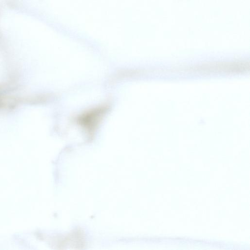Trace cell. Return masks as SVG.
<instances>
[{
    "label": "cell",
    "instance_id": "cell-1",
    "mask_svg": "<svg viewBox=\"0 0 250 250\" xmlns=\"http://www.w3.org/2000/svg\"><path fill=\"white\" fill-rule=\"evenodd\" d=\"M107 105L94 107L80 115L77 118V123L89 136H92L98 127L104 117L108 111Z\"/></svg>",
    "mask_w": 250,
    "mask_h": 250
}]
</instances>
